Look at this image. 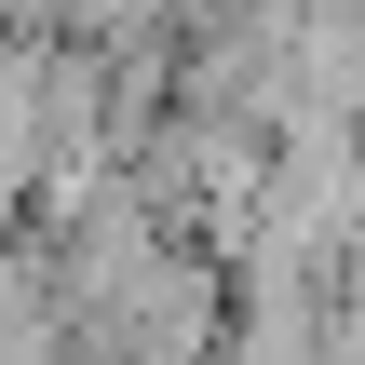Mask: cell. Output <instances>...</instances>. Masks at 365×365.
Listing matches in <instances>:
<instances>
[{
	"label": "cell",
	"mask_w": 365,
	"mask_h": 365,
	"mask_svg": "<svg viewBox=\"0 0 365 365\" xmlns=\"http://www.w3.org/2000/svg\"><path fill=\"white\" fill-rule=\"evenodd\" d=\"M54 325H68L54 271H27V257L0 244V365H54Z\"/></svg>",
	"instance_id": "6da1fadb"
}]
</instances>
